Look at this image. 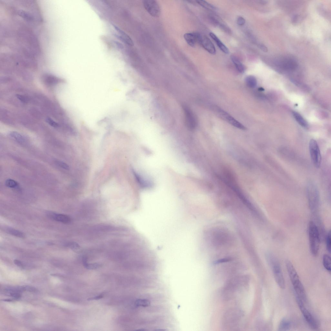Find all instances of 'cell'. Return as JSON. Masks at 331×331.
<instances>
[{"mask_svg": "<svg viewBox=\"0 0 331 331\" xmlns=\"http://www.w3.org/2000/svg\"><path fill=\"white\" fill-rule=\"evenodd\" d=\"M308 201L311 211L315 212L317 210L319 203V195L317 187L315 184L311 182L308 184L307 188Z\"/></svg>", "mask_w": 331, "mask_h": 331, "instance_id": "3", "label": "cell"}, {"mask_svg": "<svg viewBox=\"0 0 331 331\" xmlns=\"http://www.w3.org/2000/svg\"><path fill=\"white\" fill-rule=\"evenodd\" d=\"M285 264L296 296L299 297L304 302H306L307 296L305 289L293 264L289 260L286 261Z\"/></svg>", "mask_w": 331, "mask_h": 331, "instance_id": "1", "label": "cell"}, {"mask_svg": "<svg viewBox=\"0 0 331 331\" xmlns=\"http://www.w3.org/2000/svg\"><path fill=\"white\" fill-rule=\"evenodd\" d=\"M5 185L10 188H15L18 186V183L14 180L8 179L6 181Z\"/></svg>", "mask_w": 331, "mask_h": 331, "instance_id": "28", "label": "cell"}, {"mask_svg": "<svg viewBox=\"0 0 331 331\" xmlns=\"http://www.w3.org/2000/svg\"><path fill=\"white\" fill-rule=\"evenodd\" d=\"M268 259L272 266L274 277L276 282L280 288L284 289L285 288V283L280 263L273 255H268Z\"/></svg>", "mask_w": 331, "mask_h": 331, "instance_id": "4", "label": "cell"}, {"mask_svg": "<svg viewBox=\"0 0 331 331\" xmlns=\"http://www.w3.org/2000/svg\"><path fill=\"white\" fill-rule=\"evenodd\" d=\"M296 301L300 310L306 322L313 329H317L318 323L316 319L305 307L303 301L298 296H296Z\"/></svg>", "mask_w": 331, "mask_h": 331, "instance_id": "5", "label": "cell"}, {"mask_svg": "<svg viewBox=\"0 0 331 331\" xmlns=\"http://www.w3.org/2000/svg\"><path fill=\"white\" fill-rule=\"evenodd\" d=\"M47 216L50 219L64 224L70 223L71 222V218L68 215L58 214L52 212L47 213Z\"/></svg>", "mask_w": 331, "mask_h": 331, "instance_id": "10", "label": "cell"}, {"mask_svg": "<svg viewBox=\"0 0 331 331\" xmlns=\"http://www.w3.org/2000/svg\"><path fill=\"white\" fill-rule=\"evenodd\" d=\"M209 35L216 43L217 46L220 50L226 54H228L229 53L228 48L214 33H209Z\"/></svg>", "mask_w": 331, "mask_h": 331, "instance_id": "15", "label": "cell"}, {"mask_svg": "<svg viewBox=\"0 0 331 331\" xmlns=\"http://www.w3.org/2000/svg\"><path fill=\"white\" fill-rule=\"evenodd\" d=\"M197 3L203 7L210 10H215L216 7L211 4L209 3L204 1H196Z\"/></svg>", "mask_w": 331, "mask_h": 331, "instance_id": "25", "label": "cell"}, {"mask_svg": "<svg viewBox=\"0 0 331 331\" xmlns=\"http://www.w3.org/2000/svg\"><path fill=\"white\" fill-rule=\"evenodd\" d=\"M136 181L139 186L143 189L149 188L151 187L152 183L149 181L143 178L141 176L136 172L134 170L132 171Z\"/></svg>", "mask_w": 331, "mask_h": 331, "instance_id": "12", "label": "cell"}, {"mask_svg": "<svg viewBox=\"0 0 331 331\" xmlns=\"http://www.w3.org/2000/svg\"><path fill=\"white\" fill-rule=\"evenodd\" d=\"M219 115L225 119L231 125L241 130H245L246 128L228 113L221 109H218Z\"/></svg>", "mask_w": 331, "mask_h": 331, "instance_id": "8", "label": "cell"}, {"mask_svg": "<svg viewBox=\"0 0 331 331\" xmlns=\"http://www.w3.org/2000/svg\"><path fill=\"white\" fill-rule=\"evenodd\" d=\"M3 230L6 233L14 236L23 238L25 237V234L21 231L9 227H5Z\"/></svg>", "mask_w": 331, "mask_h": 331, "instance_id": "17", "label": "cell"}, {"mask_svg": "<svg viewBox=\"0 0 331 331\" xmlns=\"http://www.w3.org/2000/svg\"><path fill=\"white\" fill-rule=\"evenodd\" d=\"M11 296L15 298V299H18L21 297V295L20 293H14L9 294Z\"/></svg>", "mask_w": 331, "mask_h": 331, "instance_id": "36", "label": "cell"}, {"mask_svg": "<svg viewBox=\"0 0 331 331\" xmlns=\"http://www.w3.org/2000/svg\"><path fill=\"white\" fill-rule=\"evenodd\" d=\"M143 4L147 12L151 16L158 18L160 16V8L157 1L144 0L143 1Z\"/></svg>", "mask_w": 331, "mask_h": 331, "instance_id": "7", "label": "cell"}, {"mask_svg": "<svg viewBox=\"0 0 331 331\" xmlns=\"http://www.w3.org/2000/svg\"><path fill=\"white\" fill-rule=\"evenodd\" d=\"M258 47L263 52H268V49L265 46L263 45V44H260V45L258 46Z\"/></svg>", "mask_w": 331, "mask_h": 331, "instance_id": "37", "label": "cell"}, {"mask_svg": "<svg viewBox=\"0 0 331 331\" xmlns=\"http://www.w3.org/2000/svg\"><path fill=\"white\" fill-rule=\"evenodd\" d=\"M293 116L297 122L302 127L307 128L308 125L306 121L298 113L295 111L293 112Z\"/></svg>", "mask_w": 331, "mask_h": 331, "instance_id": "19", "label": "cell"}, {"mask_svg": "<svg viewBox=\"0 0 331 331\" xmlns=\"http://www.w3.org/2000/svg\"><path fill=\"white\" fill-rule=\"evenodd\" d=\"M150 305L149 301L146 299H138L135 301V306L136 307H146Z\"/></svg>", "mask_w": 331, "mask_h": 331, "instance_id": "27", "label": "cell"}, {"mask_svg": "<svg viewBox=\"0 0 331 331\" xmlns=\"http://www.w3.org/2000/svg\"><path fill=\"white\" fill-rule=\"evenodd\" d=\"M308 231L311 251L312 254L316 257L319 249L320 237L318 227L312 221L309 224Z\"/></svg>", "mask_w": 331, "mask_h": 331, "instance_id": "2", "label": "cell"}, {"mask_svg": "<svg viewBox=\"0 0 331 331\" xmlns=\"http://www.w3.org/2000/svg\"><path fill=\"white\" fill-rule=\"evenodd\" d=\"M202 35L198 33H187L184 35L186 41L190 46L193 47L196 43H199Z\"/></svg>", "mask_w": 331, "mask_h": 331, "instance_id": "9", "label": "cell"}, {"mask_svg": "<svg viewBox=\"0 0 331 331\" xmlns=\"http://www.w3.org/2000/svg\"><path fill=\"white\" fill-rule=\"evenodd\" d=\"M65 246L76 252L79 251L80 248V245L77 242L74 241L68 242L65 244Z\"/></svg>", "mask_w": 331, "mask_h": 331, "instance_id": "26", "label": "cell"}, {"mask_svg": "<svg viewBox=\"0 0 331 331\" xmlns=\"http://www.w3.org/2000/svg\"><path fill=\"white\" fill-rule=\"evenodd\" d=\"M56 163L59 166L65 170H68L69 168L68 165L61 161H57Z\"/></svg>", "mask_w": 331, "mask_h": 331, "instance_id": "31", "label": "cell"}, {"mask_svg": "<svg viewBox=\"0 0 331 331\" xmlns=\"http://www.w3.org/2000/svg\"><path fill=\"white\" fill-rule=\"evenodd\" d=\"M47 122L52 127L57 128L59 127V124L50 118H47L46 119Z\"/></svg>", "mask_w": 331, "mask_h": 331, "instance_id": "30", "label": "cell"}, {"mask_svg": "<svg viewBox=\"0 0 331 331\" xmlns=\"http://www.w3.org/2000/svg\"><path fill=\"white\" fill-rule=\"evenodd\" d=\"M231 61L235 65L237 71L241 73H244L245 70V67L241 63L238 58L234 55H232L231 56Z\"/></svg>", "mask_w": 331, "mask_h": 331, "instance_id": "18", "label": "cell"}, {"mask_svg": "<svg viewBox=\"0 0 331 331\" xmlns=\"http://www.w3.org/2000/svg\"><path fill=\"white\" fill-rule=\"evenodd\" d=\"M23 287L24 291H27L32 292H36L38 291L34 287L30 286H25Z\"/></svg>", "mask_w": 331, "mask_h": 331, "instance_id": "32", "label": "cell"}, {"mask_svg": "<svg viewBox=\"0 0 331 331\" xmlns=\"http://www.w3.org/2000/svg\"><path fill=\"white\" fill-rule=\"evenodd\" d=\"M323 263L325 268L328 271L330 272L331 270V260L330 257L327 254L324 255L323 257Z\"/></svg>", "mask_w": 331, "mask_h": 331, "instance_id": "23", "label": "cell"}, {"mask_svg": "<svg viewBox=\"0 0 331 331\" xmlns=\"http://www.w3.org/2000/svg\"><path fill=\"white\" fill-rule=\"evenodd\" d=\"M9 136L20 143L24 142L25 139L24 137L16 132H11L9 134Z\"/></svg>", "mask_w": 331, "mask_h": 331, "instance_id": "22", "label": "cell"}, {"mask_svg": "<svg viewBox=\"0 0 331 331\" xmlns=\"http://www.w3.org/2000/svg\"><path fill=\"white\" fill-rule=\"evenodd\" d=\"M83 262L84 267L88 269H96L101 266V265L98 263H89L87 262V259L86 257H84L82 258Z\"/></svg>", "mask_w": 331, "mask_h": 331, "instance_id": "21", "label": "cell"}, {"mask_svg": "<svg viewBox=\"0 0 331 331\" xmlns=\"http://www.w3.org/2000/svg\"><path fill=\"white\" fill-rule=\"evenodd\" d=\"M326 247L328 251L330 253L331 248V233L329 231L326 237Z\"/></svg>", "mask_w": 331, "mask_h": 331, "instance_id": "29", "label": "cell"}, {"mask_svg": "<svg viewBox=\"0 0 331 331\" xmlns=\"http://www.w3.org/2000/svg\"><path fill=\"white\" fill-rule=\"evenodd\" d=\"M43 79L44 81L46 84L51 86L57 84L60 80L57 77L49 74L44 75Z\"/></svg>", "mask_w": 331, "mask_h": 331, "instance_id": "16", "label": "cell"}, {"mask_svg": "<svg viewBox=\"0 0 331 331\" xmlns=\"http://www.w3.org/2000/svg\"><path fill=\"white\" fill-rule=\"evenodd\" d=\"M3 301H7V302L11 301V300H3Z\"/></svg>", "mask_w": 331, "mask_h": 331, "instance_id": "39", "label": "cell"}, {"mask_svg": "<svg viewBox=\"0 0 331 331\" xmlns=\"http://www.w3.org/2000/svg\"><path fill=\"white\" fill-rule=\"evenodd\" d=\"M309 151L313 163L315 167L319 168L321 163V155L317 143L314 139H312L310 141Z\"/></svg>", "mask_w": 331, "mask_h": 331, "instance_id": "6", "label": "cell"}, {"mask_svg": "<svg viewBox=\"0 0 331 331\" xmlns=\"http://www.w3.org/2000/svg\"><path fill=\"white\" fill-rule=\"evenodd\" d=\"M291 327V323L288 319H283L280 322L279 327V331H287L290 329Z\"/></svg>", "mask_w": 331, "mask_h": 331, "instance_id": "20", "label": "cell"}, {"mask_svg": "<svg viewBox=\"0 0 331 331\" xmlns=\"http://www.w3.org/2000/svg\"><path fill=\"white\" fill-rule=\"evenodd\" d=\"M14 263L18 267L22 268L24 267V264L21 261L16 259L14 260Z\"/></svg>", "mask_w": 331, "mask_h": 331, "instance_id": "35", "label": "cell"}, {"mask_svg": "<svg viewBox=\"0 0 331 331\" xmlns=\"http://www.w3.org/2000/svg\"><path fill=\"white\" fill-rule=\"evenodd\" d=\"M297 63L295 60L292 59H284L281 63V67L284 69L293 70L297 67Z\"/></svg>", "mask_w": 331, "mask_h": 331, "instance_id": "13", "label": "cell"}, {"mask_svg": "<svg viewBox=\"0 0 331 331\" xmlns=\"http://www.w3.org/2000/svg\"><path fill=\"white\" fill-rule=\"evenodd\" d=\"M17 97L19 99V100H20L22 102L24 103H27L28 102V99L25 96L20 95H17Z\"/></svg>", "mask_w": 331, "mask_h": 331, "instance_id": "34", "label": "cell"}, {"mask_svg": "<svg viewBox=\"0 0 331 331\" xmlns=\"http://www.w3.org/2000/svg\"><path fill=\"white\" fill-rule=\"evenodd\" d=\"M237 23L239 26H243L246 23V20L243 17H239L237 19Z\"/></svg>", "mask_w": 331, "mask_h": 331, "instance_id": "33", "label": "cell"}, {"mask_svg": "<svg viewBox=\"0 0 331 331\" xmlns=\"http://www.w3.org/2000/svg\"><path fill=\"white\" fill-rule=\"evenodd\" d=\"M114 27L117 31L119 33V37L121 40L129 46H134L133 41L128 35L118 27L116 26H114Z\"/></svg>", "mask_w": 331, "mask_h": 331, "instance_id": "14", "label": "cell"}, {"mask_svg": "<svg viewBox=\"0 0 331 331\" xmlns=\"http://www.w3.org/2000/svg\"><path fill=\"white\" fill-rule=\"evenodd\" d=\"M199 44L209 53L212 54L216 53V50L214 44L207 36H202Z\"/></svg>", "mask_w": 331, "mask_h": 331, "instance_id": "11", "label": "cell"}, {"mask_svg": "<svg viewBox=\"0 0 331 331\" xmlns=\"http://www.w3.org/2000/svg\"><path fill=\"white\" fill-rule=\"evenodd\" d=\"M246 81L247 85L250 88H254L257 84V81L254 76L250 75L247 77Z\"/></svg>", "mask_w": 331, "mask_h": 331, "instance_id": "24", "label": "cell"}, {"mask_svg": "<svg viewBox=\"0 0 331 331\" xmlns=\"http://www.w3.org/2000/svg\"><path fill=\"white\" fill-rule=\"evenodd\" d=\"M103 296V295H101L97 296H95L93 297H91L90 298L88 299V300L92 301L94 300H98L102 298Z\"/></svg>", "mask_w": 331, "mask_h": 331, "instance_id": "38", "label": "cell"}]
</instances>
